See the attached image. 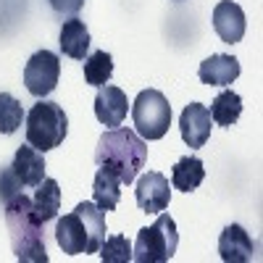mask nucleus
I'll return each mask as SVG.
<instances>
[{
    "label": "nucleus",
    "instance_id": "nucleus-16",
    "mask_svg": "<svg viewBox=\"0 0 263 263\" xmlns=\"http://www.w3.org/2000/svg\"><path fill=\"white\" fill-rule=\"evenodd\" d=\"M79 216H82V221H84V229H87V253H98L100 245H103V239H105V211H100L95 203L90 200H84L74 208ZM84 253V255H87Z\"/></svg>",
    "mask_w": 263,
    "mask_h": 263
},
{
    "label": "nucleus",
    "instance_id": "nucleus-19",
    "mask_svg": "<svg viewBox=\"0 0 263 263\" xmlns=\"http://www.w3.org/2000/svg\"><path fill=\"white\" fill-rule=\"evenodd\" d=\"M92 197H95V205L100 211H114L119 205L121 182H119V177L114 171L100 166V171L95 174V182H92Z\"/></svg>",
    "mask_w": 263,
    "mask_h": 263
},
{
    "label": "nucleus",
    "instance_id": "nucleus-5",
    "mask_svg": "<svg viewBox=\"0 0 263 263\" xmlns=\"http://www.w3.org/2000/svg\"><path fill=\"white\" fill-rule=\"evenodd\" d=\"M132 119H135L137 135L142 140H161L171 126V105L163 92L142 90L132 103Z\"/></svg>",
    "mask_w": 263,
    "mask_h": 263
},
{
    "label": "nucleus",
    "instance_id": "nucleus-14",
    "mask_svg": "<svg viewBox=\"0 0 263 263\" xmlns=\"http://www.w3.org/2000/svg\"><path fill=\"white\" fill-rule=\"evenodd\" d=\"M11 166L16 171V177L24 182V187H37L45 179V158H42V153L37 147H32L29 142L16 150Z\"/></svg>",
    "mask_w": 263,
    "mask_h": 263
},
{
    "label": "nucleus",
    "instance_id": "nucleus-6",
    "mask_svg": "<svg viewBox=\"0 0 263 263\" xmlns=\"http://www.w3.org/2000/svg\"><path fill=\"white\" fill-rule=\"evenodd\" d=\"M61 77V58L53 50H37L24 66V84L34 98H45L55 90Z\"/></svg>",
    "mask_w": 263,
    "mask_h": 263
},
{
    "label": "nucleus",
    "instance_id": "nucleus-11",
    "mask_svg": "<svg viewBox=\"0 0 263 263\" xmlns=\"http://www.w3.org/2000/svg\"><path fill=\"white\" fill-rule=\"evenodd\" d=\"M253 253H255V242L239 224H229L218 237V255L227 263H248L253 260Z\"/></svg>",
    "mask_w": 263,
    "mask_h": 263
},
{
    "label": "nucleus",
    "instance_id": "nucleus-17",
    "mask_svg": "<svg viewBox=\"0 0 263 263\" xmlns=\"http://www.w3.org/2000/svg\"><path fill=\"white\" fill-rule=\"evenodd\" d=\"M203 179H205V168H203V161L197 156H184L171 168V184L182 192L197 190Z\"/></svg>",
    "mask_w": 263,
    "mask_h": 263
},
{
    "label": "nucleus",
    "instance_id": "nucleus-21",
    "mask_svg": "<svg viewBox=\"0 0 263 263\" xmlns=\"http://www.w3.org/2000/svg\"><path fill=\"white\" fill-rule=\"evenodd\" d=\"M114 74V55L105 50H95L84 58V82L92 87H103Z\"/></svg>",
    "mask_w": 263,
    "mask_h": 263
},
{
    "label": "nucleus",
    "instance_id": "nucleus-12",
    "mask_svg": "<svg viewBox=\"0 0 263 263\" xmlns=\"http://www.w3.org/2000/svg\"><path fill=\"white\" fill-rule=\"evenodd\" d=\"M55 242L58 248L66 253V255H79V253H87V229H84V221L77 211L66 213L58 227H55Z\"/></svg>",
    "mask_w": 263,
    "mask_h": 263
},
{
    "label": "nucleus",
    "instance_id": "nucleus-3",
    "mask_svg": "<svg viewBox=\"0 0 263 263\" xmlns=\"http://www.w3.org/2000/svg\"><path fill=\"white\" fill-rule=\"evenodd\" d=\"M69 135V116L53 100H40L27 114V142L40 153L55 150Z\"/></svg>",
    "mask_w": 263,
    "mask_h": 263
},
{
    "label": "nucleus",
    "instance_id": "nucleus-1",
    "mask_svg": "<svg viewBox=\"0 0 263 263\" xmlns=\"http://www.w3.org/2000/svg\"><path fill=\"white\" fill-rule=\"evenodd\" d=\"M95 163L114 171L121 184H132L140 168L147 163V142L137 137L132 129L116 126L98 140Z\"/></svg>",
    "mask_w": 263,
    "mask_h": 263
},
{
    "label": "nucleus",
    "instance_id": "nucleus-18",
    "mask_svg": "<svg viewBox=\"0 0 263 263\" xmlns=\"http://www.w3.org/2000/svg\"><path fill=\"white\" fill-rule=\"evenodd\" d=\"M32 208H34V216L42 224L55 218V213L61 208V187H58L55 179H42L37 184V192L32 197Z\"/></svg>",
    "mask_w": 263,
    "mask_h": 263
},
{
    "label": "nucleus",
    "instance_id": "nucleus-8",
    "mask_svg": "<svg viewBox=\"0 0 263 263\" xmlns=\"http://www.w3.org/2000/svg\"><path fill=\"white\" fill-rule=\"evenodd\" d=\"M211 126H213V119L203 103L184 105V111L179 116V129H182V140L190 147H203L211 137Z\"/></svg>",
    "mask_w": 263,
    "mask_h": 263
},
{
    "label": "nucleus",
    "instance_id": "nucleus-24",
    "mask_svg": "<svg viewBox=\"0 0 263 263\" xmlns=\"http://www.w3.org/2000/svg\"><path fill=\"white\" fill-rule=\"evenodd\" d=\"M24 182H21L18 177H16V171H13V166H6V168H0V203H11L16 195H21L24 190Z\"/></svg>",
    "mask_w": 263,
    "mask_h": 263
},
{
    "label": "nucleus",
    "instance_id": "nucleus-13",
    "mask_svg": "<svg viewBox=\"0 0 263 263\" xmlns=\"http://www.w3.org/2000/svg\"><path fill=\"white\" fill-rule=\"evenodd\" d=\"M197 77H200L203 84H211V87H227L232 84L237 77H239V61L234 55H221L216 53L211 58H205L197 69Z\"/></svg>",
    "mask_w": 263,
    "mask_h": 263
},
{
    "label": "nucleus",
    "instance_id": "nucleus-2",
    "mask_svg": "<svg viewBox=\"0 0 263 263\" xmlns=\"http://www.w3.org/2000/svg\"><path fill=\"white\" fill-rule=\"evenodd\" d=\"M6 224L11 234V248L21 263H48L42 221L34 216L32 200L21 192L11 203H6Z\"/></svg>",
    "mask_w": 263,
    "mask_h": 263
},
{
    "label": "nucleus",
    "instance_id": "nucleus-9",
    "mask_svg": "<svg viewBox=\"0 0 263 263\" xmlns=\"http://www.w3.org/2000/svg\"><path fill=\"white\" fill-rule=\"evenodd\" d=\"M126 111H129L126 92L119 90V87H114V84H103L98 90V95H95V116H98V121L116 129V126L124 124Z\"/></svg>",
    "mask_w": 263,
    "mask_h": 263
},
{
    "label": "nucleus",
    "instance_id": "nucleus-23",
    "mask_svg": "<svg viewBox=\"0 0 263 263\" xmlns=\"http://www.w3.org/2000/svg\"><path fill=\"white\" fill-rule=\"evenodd\" d=\"M98 253H100L103 263H129L132 260V245L124 234H114V237L103 239Z\"/></svg>",
    "mask_w": 263,
    "mask_h": 263
},
{
    "label": "nucleus",
    "instance_id": "nucleus-10",
    "mask_svg": "<svg viewBox=\"0 0 263 263\" xmlns=\"http://www.w3.org/2000/svg\"><path fill=\"white\" fill-rule=\"evenodd\" d=\"M213 29L221 37V42L234 45L245 37V11L232 0H221L213 8Z\"/></svg>",
    "mask_w": 263,
    "mask_h": 263
},
{
    "label": "nucleus",
    "instance_id": "nucleus-15",
    "mask_svg": "<svg viewBox=\"0 0 263 263\" xmlns=\"http://www.w3.org/2000/svg\"><path fill=\"white\" fill-rule=\"evenodd\" d=\"M90 32H87L84 27V21H79L77 16H71L69 21H63V27H61V53L63 55H69L74 61H84L87 50H90Z\"/></svg>",
    "mask_w": 263,
    "mask_h": 263
},
{
    "label": "nucleus",
    "instance_id": "nucleus-7",
    "mask_svg": "<svg viewBox=\"0 0 263 263\" xmlns=\"http://www.w3.org/2000/svg\"><path fill=\"white\" fill-rule=\"evenodd\" d=\"M135 200L145 213H161L168 208L171 203V184L163 174L158 171H147L137 179V190H135Z\"/></svg>",
    "mask_w": 263,
    "mask_h": 263
},
{
    "label": "nucleus",
    "instance_id": "nucleus-20",
    "mask_svg": "<svg viewBox=\"0 0 263 263\" xmlns=\"http://www.w3.org/2000/svg\"><path fill=\"white\" fill-rule=\"evenodd\" d=\"M208 111H211V119L218 126H232V124H237L239 114H242V98L232 90H224L213 98Z\"/></svg>",
    "mask_w": 263,
    "mask_h": 263
},
{
    "label": "nucleus",
    "instance_id": "nucleus-4",
    "mask_svg": "<svg viewBox=\"0 0 263 263\" xmlns=\"http://www.w3.org/2000/svg\"><path fill=\"white\" fill-rule=\"evenodd\" d=\"M179 245V234H177V224L168 213L161 211V216L156 218L153 227L140 229L135 248H132V260L137 263H166L174 258Z\"/></svg>",
    "mask_w": 263,
    "mask_h": 263
},
{
    "label": "nucleus",
    "instance_id": "nucleus-25",
    "mask_svg": "<svg viewBox=\"0 0 263 263\" xmlns=\"http://www.w3.org/2000/svg\"><path fill=\"white\" fill-rule=\"evenodd\" d=\"M50 6H53V11H58L63 16H77L84 6V0H50Z\"/></svg>",
    "mask_w": 263,
    "mask_h": 263
},
{
    "label": "nucleus",
    "instance_id": "nucleus-22",
    "mask_svg": "<svg viewBox=\"0 0 263 263\" xmlns=\"http://www.w3.org/2000/svg\"><path fill=\"white\" fill-rule=\"evenodd\" d=\"M24 119H27L24 105H21L13 95L0 92V132H3V135H13Z\"/></svg>",
    "mask_w": 263,
    "mask_h": 263
}]
</instances>
